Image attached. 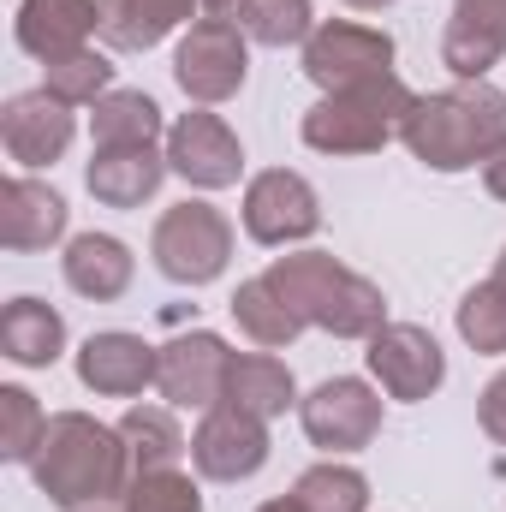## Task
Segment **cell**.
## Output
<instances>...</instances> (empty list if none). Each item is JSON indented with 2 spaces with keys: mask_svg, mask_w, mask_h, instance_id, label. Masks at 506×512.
Returning <instances> with one entry per match:
<instances>
[{
  "mask_svg": "<svg viewBox=\"0 0 506 512\" xmlns=\"http://www.w3.org/2000/svg\"><path fill=\"white\" fill-rule=\"evenodd\" d=\"M233 322L251 334L256 346H268V352H274V346H292V340L304 334V316L274 292L268 274H256V280H245V286L233 292Z\"/></svg>",
  "mask_w": 506,
  "mask_h": 512,
  "instance_id": "cell-26",
  "label": "cell"
},
{
  "mask_svg": "<svg viewBox=\"0 0 506 512\" xmlns=\"http://www.w3.org/2000/svg\"><path fill=\"white\" fill-rule=\"evenodd\" d=\"M72 131H78V120L54 90H24L0 114V143L18 167H54L72 149Z\"/></svg>",
  "mask_w": 506,
  "mask_h": 512,
  "instance_id": "cell-14",
  "label": "cell"
},
{
  "mask_svg": "<svg viewBox=\"0 0 506 512\" xmlns=\"http://www.w3.org/2000/svg\"><path fill=\"white\" fill-rule=\"evenodd\" d=\"M399 143L435 167V173H465V167H483L495 149L506 143V96L489 78H459L453 90L441 96H417Z\"/></svg>",
  "mask_w": 506,
  "mask_h": 512,
  "instance_id": "cell-2",
  "label": "cell"
},
{
  "mask_svg": "<svg viewBox=\"0 0 506 512\" xmlns=\"http://www.w3.org/2000/svg\"><path fill=\"white\" fill-rule=\"evenodd\" d=\"M239 30L262 48H286V42H310L316 18H310V0H245Z\"/></svg>",
  "mask_w": 506,
  "mask_h": 512,
  "instance_id": "cell-29",
  "label": "cell"
},
{
  "mask_svg": "<svg viewBox=\"0 0 506 512\" xmlns=\"http://www.w3.org/2000/svg\"><path fill=\"white\" fill-rule=\"evenodd\" d=\"M506 54V0H459L441 36V60L459 78H489V66Z\"/></svg>",
  "mask_w": 506,
  "mask_h": 512,
  "instance_id": "cell-18",
  "label": "cell"
},
{
  "mask_svg": "<svg viewBox=\"0 0 506 512\" xmlns=\"http://www.w3.org/2000/svg\"><path fill=\"white\" fill-rule=\"evenodd\" d=\"M483 185H489V197H501V203H506V143L483 161Z\"/></svg>",
  "mask_w": 506,
  "mask_h": 512,
  "instance_id": "cell-34",
  "label": "cell"
},
{
  "mask_svg": "<svg viewBox=\"0 0 506 512\" xmlns=\"http://www.w3.org/2000/svg\"><path fill=\"white\" fill-rule=\"evenodd\" d=\"M30 477L54 507L78 512V507H102L114 495L131 489V453L120 441V429L84 417V411H54L36 453H30Z\"/></svg>",
  "mask_w": 506,
  "mask_h": 512,
  "instance_id": "cell-1",
  "label": "cell"
},
{
  "mask_svg": "<svg viewBox=\"0 0 506 512\" xmlns=\"http://www.w3.org/2000/svg\"><path fill=\"white\" fill-rule=\"evenodd\" d=\"M155 376H161V346L137 340L126 328L90 334L78 352V382L102 399H137L143 387H155Z\"/></svg>",
  "mask_w": 506,
  "mask_h": 512,
  "instance_id": "cell-15",
  "label": "cell"
},
{
  "mask_svg": "<svg viewBox=\"0 0 506 512\" xmlns=\"http://www.w3.org/2000/svg\"><path fill=\"white\" fill-rule=\"evenodd\" d=\"M102 30V0H24L18 6V48L36 54L42 66L90 48Z\"/></svg>",
  "mask_w": 506,
  "mask_h": 512,
  "instance_id": "cell-16",
  "label": "cell"
},
{
  "mask_svg": "<svg viewBox=\"0 0 506 512\" xmlns=\"http://www.w3.org/2000/svg\"><path fill=\"white\" fill-rule=\"evenodd\" d=\"M191 12H197V0H102V42L143 54L167 30H179Z\"/></svg>",
  "mask_w": 506,
  "mask_h": 512,
  "instance_id": "cell-22",
  "label": "cell"
},
{
  "mask_svg": "<svg viewBox=\"0 0 506 512\" xmlns=\"http://www.w3.org/2000/svg\"><path fill=\"white\" fill-rule=\"evenodd\" d=\"M120 441L131 453V471H173L191 453V441L167 405H131L120 417Z\"/></svg>",
  "mask_w": 506,
  "mask_h": 512,
  "instance_id": "cell-24",
  "label": "cell"
},
{
  "mask_svg": "<svg viewBox=\"0 0 506 512\" xmlns=\"http://www.w3.org/2000/svg\"><path fill=\"white\" fill-rule=\"evenodd\" d=\"M167 167L179 179H191L197 191H227L245 173V149H239V137L227 131L221 114L197 108V114H185L179 126L167 131Z\"/></svg>",
  "mask_w": 506,
  "mask_h": 512,
  "instance_id": "cell-12",
  "label": "cell"
},
{
  "mask_svg": "<svg viewBox=\"0 0 506 512\" xmlns=\"http://www.w3.org/2000/svg\"><path fill=\"white\" fill-rule=\"evenodd\" d=\"M292 495L304 512H370V483L352 465H310Z\"/></svg>",
  "mask_w": 506,
  "mask_h": 512,
  "instance_id": "cell-27",
  "label": "cell"
},
{
  "mask_svg": "<svg viewBox=\"0 0 506 512\" xmlns=\"http://www.w3.org/2000/svg\"><path fill=\"white\" fill-rule=\"evenodd\" d=\"M298 399V387H292V370L280 364V358H268V352H233V370H227V405H239V411H251V417H280L286 405Z\"/></svg>",
  "mask_w": 506,
  "mask_h": 512,
  "instance_id": "cell-23",
  "label": "cell"
},
{
  "mask_svg": "<svg viewBox=\"0 0 506 512\" xmlns=\"http://www.w3.org/2000/svg\"><path fill=\"white\" fill-rule=\"evenodd\" d=\"M66 197L36 185V179H6L0 185V245L6 251H48L66 239Z\"/></svg>",
  "mask_w": 506,
  "mask_h": 512,
  "instance_id": "cell-17",
  "label": "cell"
},
{
  "mask_svg": "<svg viewBox=\"0 0 506 512\" xmlns=\"http://www.w3.org/2000/svg\"><path fill=\"white\" fill-rule=\"evenodd\" d=\"M42 90H54L66 108H96V102L114 90V66H108V54L78 48V54H66V60L48 66V84H42Z\"/></svg>",
  "mask_w": 506,
  "mask_h": 512,
  "instance_id": "cell-28",
  "label": "cell"
},
{
  "mask_svg": "<svg viewBox=\"0 0 506 512\" xmlns=\"http://www.w3.org/2000/svg\"><path fill=\"white\" fill-rule=\"evenodd\" d=\"M120 501V512H203V495L185 471H137Z\"/></svg>",
  "mask_w": 506,
  "mask_h": 512,
  "instance_id": "cell-31",
  "label": "cell"
},
{
  "mask_svg": "<svg viewBox=\"0 0 506 512\" xmlns=\"http://www.w3.org/2000/svg\"><path fill=\"white\" fill-rule=\"evenodd\" d=\"M322 227V203L304 173L268 167L245 185V233L256 245H298Z\"/></svg>",
  "mask_w": 506,
  "mask_h": 512,
  "instance_id": "cell-9",
  "label": "cell"
},
{
  "mask_svg": "<svg viewBox=\"0 0 506 512\" xmlns=\"http://www.w3.org/2000/svg\"><path fill=\"white\" fill-rule=\"evenodd\" d=\"M167 179V155L149 149H96L90 155V197L108 203V209H137L161 191Z\"/></svg>",
  "mask_w": 506,
  "mask_h": 512,
  "instance_id": "cell-19",
  "label": "cell"
},
{
  "mask_svg": "<svg viewBox=\"0 0 506 512\" xmlns=\"http://www.w3.org/2000/svg\"><path fill=\"white\" fill-rule=\"evenodd\" d=\"M459 334H465V346H477V352H489V358L506 352V280L501 274L465 292V304H459Z\"/></svg>",
  "mask_w": 506,
  "mask_h": 512,
  "instance_id": "cell-30",
  "label": "cell"
},
{
  "mask_svg": "<svg viewBox=\"0 0 506 512\" xmlns=\"http://www.w3.org/2000/svg\"><path fill=\"white\" fill-rule=\"evenodd\" d=\"M298 417H304V435H310L316 447H328V453H358V447L376 441L381 399L370 393V382H358V376H334V382H322L304 405H298Z\"/></svg>",
  "mask_w": 506,
  "mask_h": 512,
  "instance_id": "cell-11",
  "label": "cell"
},
{
  "mask_svg": "<svg viewBox=\"0 0 506 512\" xmlns=\"http://www.w3.org/2000/svg\"><path fill=\"white\" fill-rule=\"evenodd\" d=\"M370 376L381 382V393L393 399H429L447 382V358L435 346V334H423L417 322H387L381 334H370Z\"/></svg>",
  "mask_w": 506,
  "mask_h": 512,
  "instance_id": "cell-13",
  "label": "cell"
},
{
  "mask_svg": "<svg viewBox=\"0 0 506 512\" xmlns=\"http://www.w3.org/2000/svg\"><path fill=\"white\" fill-rule=\"evenodd\" d=\"M346 6H358V12H381V6H393V0H346Z\"/></svg>",
  "mask_w": 506,
  "mask_h": 512,
  "instance_id": "cell-37",
  "label": "cell"
},
{
  "mask_svg": "<svg viewBox=\"0 0 506 512\" xmlns=\"http://www.w3.org/2000/svg\"><path fill=\"white\" fill-rule=\"evenodd\" d=\"M381 72H393V36L376 24H352V18H328L310 30L304 42V78L322 84L328 96L334 90H352V84H370Z\"/></svg>",
  "mask_w": 506,
  "mask_h": 512,
  "instance_id": "cell-7",
  "label": "cell"
},
{
  "mask_svg": "<svg viewBox=\"0 0 506 512\" xmlns=\"http://www.w3.org/2000/svg\"><path fill=\"white\" fill-rule=\"evenodd\" d=\"M411 102L417 96L393 72H381L370 84H352V90H334L304 114V143L322 149V155H370V149L393 143L405 131Z\"/></svg>",
  "mask_w": 506,
  "mask_h": 512,
  "instance_id": "cell-4",
  "label": "cell"
},
{
  "mask_svg": "<svg viewBox=\"0 0 506 512\" xmlns=\"http://www.w3.org/2000/svg\"><path fill=\"white\" fill-rule=\"evenodd\" d=\"M227 370H233V352L221 334L197 328V334H179L161 346V399L179 405V411H215L227 399Z\"/></svg>",
  "mask_w": 506,
  "mask_h": 512,
  "instance_id": "cell-8",
  "label": "cell"
},
{
  "mask_svg": "<svg viewBox=\"0 0 506 512\" xmlns=\"http://www.w3.org/2000/svg\"><path fill=\"white\" fill-rule=\"evenodd\" d=\"M96 149H149L161 137V108L143 90H108L90 114Z\"/></svg>",
  "mask_w": 506,
  "mask_h": 512,
  "instance_id": "cell-25",
  "label": "cell"
},
{
  "mask_svg": "<svg viewBox=\"0 0 506 512\" xmlns=\"http://www.w3.org/2000/svg\"><path fill=\"white\" fill-rule=\"evenodd\" d=\"M42 429H48L42 405H36L24 387H0V459H18V465H30V453H36Z\"/></svg>",
  "mask_w": 506,
  "mask_h": 512,
  "instance_id": "cell-32",
  "label": "cell"
},
{
  "mask_svg": "<svg viewBox=\"0 0 506 512\" xmlns=\"http://www.w3.org/2000/svg\"><path fill=\"white\" fill-rule=\"evenodd\" d=\"M239 6L245 0H197V18H233L239 24Z\"/></svg>",
  "mask_w": 506,
  "mask_h": 512,
  "instance_id": "cell-35",
  "label": "cell"
},
{
  "mask_svg": "<svg viewBox=\"0 0 506 512\" xmlns=\"http://www.w3.org/2000/svg\"><path fill=\"white\" fill-rule=\"evenodd\" d=\"M60 262H66V286H72L78 298L108 304V298H120L131 286V251L114 233H78Z\"/></svg>",
  "mask_w": 506,
  "mask_h": 512,
  "instance_id": "cell-21",
  "label": "cell"
},
{
  "mask_svg": "<svg viewBox=\"0 0 506 512\" xmlns=\"http://www.w3.org/2000/svg\"><path fill=\"white\" fill-rule=\"evenodd\" d=\"M477 417H483L489 441H501V447H506V370H501L489 387H483V405H477Z\"/></svg>",
  "mask_w": 506,
  "mask_h": 512,
  "instance_id": "cell-33",
  "label": "cell"
},
{
  "mask_svg": "<svg viewBox=\"0 0 506 512\" xmlns=\"http://www.w3.org/2000/svg\"><path fill=\"white\" fill-rule=\"evenodd\" d=\"M256 512H304V507H298V495H280V501H268V507H256Z\"/></svg>",
  "mask_w": 506,
  "mask_h": 512,
  "instance_id": "cell-36",
  "label": "cell"
},
{
  "mask_svg": "<svg viewBox=\"0 0 506 512\" xmlns=\"http://www.w3.org/2000/svg\"><path fill=\"white\" fill-rule=\"evenodd\" d=\"M495 274H501V280H506V251H501V268H495Z\"/></svg>",
  "mask_w": 506,
  "mask_h": 512,
  "instance_id": "cell-38",
  "label": "cell"
},
{
  "mask_svg": "<svg viewBox=\"0 0 506 512\" xmlns=\"http://www.w3.org/2000/svg\"><path fill=\"white\" fill-rule=\"evenodd\" d=\"M245 72H251V36H245L233 18H197L191 36H185L179 54H173L179 90H185L191 102H203V108L239 96Z\"/></svg>",
  "mask_w": 506,
  "mask_h": 512,
  "instance_id": "cell-6",
  "label": "cell"
},
{
  "mask_svg": "<svg viewBox=\"0 0 506 512\" xmlns=\"http://www.w3.org/2000/svg\"><path fill=\"white\" fill-rule=\"evenodd\" d=\"M149 256L173 286H209L233 256V227L215 203H179L155 221Z\"/></svg>",
  "mask_w": 506,
  "mask_h": 512,
  "instance_id": "cell-5",
  "label": "cell"
},
{
  "mask_svg": "<svg viewBox=\"0 0 506 512\" xmlns=\"http://www.w3.org/2000/svg\"><path fill=\"white\" fill-rule=\"evenodd\" d=\"M0 352L24 370H48L66 352V316L42 298H12L0 310Z\"/></svg>",
  "mask_w": 506,
  "mask_h": 512,
  "instance_id": "cell-20",
  "label": "cell"
},
{
  "mask_svg": "<svg viewBox=\"0 0 506 512\" xmlns=\"http://www.w3.org/2000/svg\"><path fill=\"white\" fill-rule=\"evenodd\" d=\"M191 465L215 483H245L268 465V423L221 399L215 411H203V423L191 435Z\"/></svg>",
  "mask_w": 506,
  "mask_h": 512,
  "instance_id": "cell-10",
  "label": "cell"
},
{
  "mask_svg": "<svg viewBox=\"0 0 506 512\" xmlns=\"http://www.w3.org/2000/svg\"><path fill=\"white\" fill-rule=\"evenodd\" d=\"M274 292L304 316V328H328L340 340H370L387 328V298L376 280L340 268L328 251H292L268 262Z\"/></svg>",
  "mask_w": 506,
  "mask_h": 512,
  "instance_id": "cell-3",
  "label": "cell"
}]
</instances>
